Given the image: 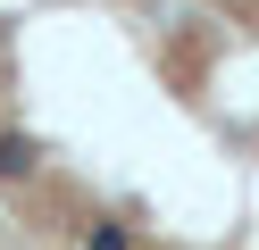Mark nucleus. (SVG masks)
I'll return each mask as SVG.
<instances>
[{
    "mask_svg": "<svg viewBox=\"0 0 259 250\" xmlns=\"http://www.w3.org/2000/svg\"><path fill=\"white\" fill-rule=\"evenodd\" d=\"M75 250H134V233H125V225H109V217H92V225L75 233Z\"/></svg>",
    "mask_w": 259,
    "mask_h": 250,
    "instance_id": "f257e3e1",
    "label": "nucleus"
}]
</instances>
